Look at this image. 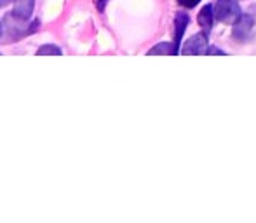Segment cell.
<instances>
[{
	"label": "cell",
	"mask_w": 256,
	"mask_h": 223,
	"mask_svg": "<svg viewBox=\"0 0 256 223\" xmlns=\"http://www.w3.org/2000/svg\"><path fill=\"white\" fill-rule=\"evenodd\" d=\"M256 24V4L250 6V9L242 14V16L237 20V23L234 24V38L237 42H246L248 38L253 35V28Z\"/></svg>",
	"instance_id": "obj_1"
},
{
	"label": "cell",
	"mask_w": 256,
	"mask_h": 223,
	"mask_svg": "<svg viewBox=\"0 0 256 223\" xmlns=\"http://www.w3.org/2000/svg\"><path fill=\"white\" fill-rule=\"evenodd\" d=\"M214 16L222 23L236 24L237 20L242 16L239 0H218V4L214 6Z\"/></svg>",
	"instance_id": "obj_2"
},
{
	"label": "cell",
	"mask_w": 256,
	"mask_h": 223,
	"mask_svg": "<svg viewBox=\"0 0 256 223\" xmlns=\"http://www.w3.org/2000/svg\"><path fill=\"white\" fill-rule=\"evenodd\" d=\"M206 46H208V34H197L185 42L182 52L183 54H190V56H200V54H206V51H208Z\"/></svg>",
	"instance_id": "obj_3"
},
{
	"label": "cell",
	"mask_w": 256,
	"mask_h": 223,
	"mask_svg": "<svg viewBox=\"0 0 256 223\" xmlns=\"http://www.w3.org/2000/svg\"><path fill=\"white\" fill-rule=\"evenodd\" d=\"M35 7V0H14V7H12V16L18 21H26L30 20L32 12H34Z\"/></svg>",
	"instance_id": "obj_4"
},
{
	"label": "cell",
	"mask_w": 256,
	"mask_h": 223,
	"mask_svg": "<svg viewBox=\"0 0 256 223\" xmlns=\"http://www.w3.org/2000/svg\"><path fill=\"white\" fill-rule=\"evenodd\" d=\"M186 24H188V16L186 14H176V20H174V48L180 51V46H182V38L183 34L186 30Z\"/></svg>",
	"instance_id": "obj_5"
},
{
	"label": "cell",
	"mask_w": 256,
	"mask_h": 223,
	"mask_svg": "<svg viewBox=\"0 0 256 223\" xmlns=\"http://www.w3.org/2000/svg\"><path fill=\"white\" fill-rule=\"evenodd\" d=\"M214 7L211 6V4H208V6L202 7V10L199 12V24L206 30V34H208L209 30L212 28V23H214Z\"/></svg>",
	"instance_id": "obj_6"
},
{
	"label": "cell",
	"mask_w": 256,
	"mask_h": 223,
	"mask_svg": "<svg viewBox=\"0 0 256 223\" xmlns=\"http://www.w3.org/2000/svg\"><path fill=\"white\" fill-rule=\"evenodd\" d=\"M174 56L178 54V49L174 48V44L171 42H160L158 46H155L148 51V56Z\"/></svg>",
	"instance_id": "obj_7"
},
{
	"label": "cell",
	"mask_w": 256,
	"mask_h": 223,
	"mask_svg": "<svg viewBox=\"0 0 256 223\" xmlns=\"http://www.w3.org/2000/svg\"><path fill=\"white\" fill-rule=\"evenodd\" d=\"M37 54L38 56H61V49L56 48V46H52V44H46L38 49Z\"/></svg>",
	"instance_id": "obj_8"
},
{
	"label": "cell",
	"mask_w": 256,
	"mask_h": 223,
	"mask_svg": "<svg viewBox=\"0 0 256 223\" xmlns=\"http://www.w3.org/2000/svg\"><path fill=\"white\" fill-rule=\"evenodd\" d=\"M178 2L182 4L183 7H186V9H192V7H196L200 0H178Z\"/></svg>",
	"instance_id": "obj_9"
},
{
	"label": "cell",
	"mask_w": 256,
	"mask_h": 223,
	"mask_svg": "<svg viewBox=\"0 0 256 223\" xmlns=\"http://www.w3.org/2000/svg\"><path fill=\"white\" fill-rule=\"evenodd\" d=\"M206 54H209V56H211V54H218V56H226L225 52H223V51H220L218 48H209L208 51H206Z\"/></svg>",
	"instance_id": "obj_10"
},
{
	"label": "cell",
	"mask_w": 256,
	"mask_h": 223,
	"mask_svg": "<svg viewBox=\"0 0 256 223\" xmlns=\"http://www.w3.org/2000/svg\"><path fill=\"white\" fill-rule=\"evenodd\" d=\"M104 4H106V0H98V9L100 10L104 9Z\"/></svg>",
	"instance_id": "obj_11"
},
{
	"label": "cell",
	"mask_w": 256,
	"mask_h": 223,
	"mask_svg": "<svg viewBox=\"0 0 256 223\" xmlns=\"http://www.w3.org/2000/svg\"><path fill=\"white\" fill-rule=\"evenodd\" d=\"M7 4H10V0H0V7H6Z\"/></svg>",
	"instance_id": "obj_12"
},
{
	"label": "cell",
	"mask_w": 256,
	"mask_h": 223,
	"mask_svg": "<svg viewBox=\"0 0 256 223\" xmlns=\"http://www.w3.org/2000/svg\"><path fill=\"white\" fill-rule=\"evenodd\" d=\"M0 37H2V24H0Z\"/></svg>",
	"instance_id": "obj_13"
}]
</instances>
